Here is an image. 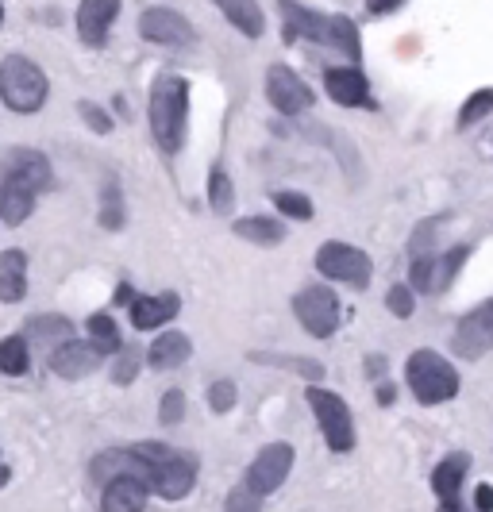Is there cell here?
Returning a JSON list of instances; mask_svg holds the SVG:
<instances>
[{
  "label": "cell",
  "instance_id": "cell-1",
  "mask_svg": "<svg viewBox=\"0 0 493 512\" xmlns=\"http://www.w3.org/2000/svg\"><path fill=\"white\" fill-rule=\"evenodd\" d=\"M282 16H286V35L289 39H309V43H324L332 51H343L347 58H359L363 43H359V27L351 24L347 16H324L312 12L297 0H278Z\"/></svg>",
  "mask_w": 493,
  "mask_h": 512
},
{
  "label": "cell",
  "instance_id": "cell-2",
  "mask_svg": "<svg viewBox=\"0 0 493 512\" xmlns=\"http://www.w3.org/2000/svg\"><path fill=\"white\" fill-rule=\"evenodd\" d=\"M189 120V81L178 74H162L151 85V135L166 154H178L185 143Z\"/></svg>",
  "mask_w": 493,
  "mask_h": 512
},
{
  "label": "cell",
  "instance_id": "cell-3",
  "mask_svg": "<svg viewBox=\"0 0 493 512\" xmlns=\"http://www.w3.org/2000/svg\"><path fill=\"white\" fill-rule=\"evenodd\" d=\"M139 459L151 466V493H158L162 501H182L197 486V459L174 451L166 443H135L131 447Z\"/></svg>",
  "mask_w": 493,
  "mask_h": 512
},
{
  "label": "cell",
  "instance_id": "cell-4",
  "mask_svg": "<svg viewBox=\"0 0 493 512\" xmlns=\"http://www.w3.org/2000/svg\"><path fill=\"white\" fill-rule=\"evenodd\" d=\"M405 382L420 405H443L459 393V370L436 351H413L405 362Z\"/></svg>",
  "mask_w": 493,
  "mask_h": 512
},
{
  "label": "cell",
  "instance_id": "cell-5",
  "mask_svg": "<svg viewBox=\"0 0 493 512\" xmlns=\"http://www.w3.org/2000/svg\"><path fill=\"white\" fill-rule=\"evenodd\" d=\"M47 74L24 58V54H8L0 62V101L12 112H39L47 104Z\"/></svg>",
  "mask_w": 493,
  "mask_h": 512
},
{
  "label": "cell",
  "instance_id": "cell-6",
  "mask_svg": "<svg viewBox=\"0 0 493 512\" xmlns=\"http://www.w3.org/2000/svg\"><path fill=\"white\" fill-rule=\"evenodd\" d=\"M309 409L316 412V424H320V432H324V443L343 455V451H351L355 447V416L347 409V401L339 397V393H328V389H320V385H309Z\"/></svg>",
  "mask_w": 493,
  "mask_h": 512
},
{
  "label": "cell",
  "instance_id": "cell-7",
  "mask_svg": "<svg viewBox=\"0 0 493 512\" xmlns=\"http://www.w3.org/2000/svg\"><path fill=\"white\" fill-rule=\"evenodd\" d=\"M316 270L328 278V282H343L351 285V289H366L370 285V274H374V266H370V255L359 251V247H351V243H324L320 251H316Z\"/></svg>",
  "mask_w": 493,
  "mask_h": 512
},
{
  "label": "cell",
  "instance_id": "cell-8",
  "mask_svg": "<svg viewBox=\"0 0 493 512\" xmlns=\"http://www.w3.org/2000/svg\"><path fill=\"white\" fill-rule=\"evenodd\" d=\"M293 312H297V320H301V328L316 339H328V335H336L339 328V297L328 289V285H309V289H301L297 297H293Z\"/></svg>",
  "mask_w": 493,
  "mask_h": 512
},
{
  "label": "cell",
  "instance_id": "cell-9",
  "mask_svg": "<svg viewBox=\"0 0 493 512\" xmlns=\"http://www.w3.org/2000/svg\"><path fill=\"white\" fill-rule=\"evenodd\" d=\"M470 258V247H455L447 255H420L413 258L409 270V289L416 293H443L447 285L455 282V274L463 270V262Z\"/></svg>",
  "mask_w": 493,
  "mask_h": 512
},
{
  "label": "cell",
  "instance_id": "cell-10",
  "mask_svg": "<svg viewBox=\"0 0 493 512\" xmlns=\"http://www.w3.org/2000/svg\"><path fill=\"white\" fill-rule=\"evenodd\" d=\"M289 470H293V447L289 443H266L251 462V470H247V489L259 493V497H270L274 489H282Z\"/></svg>",
  "mask_w": 493,
  "mask_h": 512
},
{
  "label": "cell",
  "instance_id": "cell-11",
  "mask_svg": "<svg viewBox=\"0 0 493 512\" xmlns=\"http://www.w3.org/2000/svg\"><path fill=\"white\" fill-rule=\"evenodd\" d=\"M451 347L459 359H482L486 351H493V301L478 305L455 324Z\"/></svg>",
  "mask_w": 493,
  "mask_h": 512
},
{
  "label": "cell",
  "instance_id": "cell-12",
  "mask_svg": "<svg viewBox=\"0 0 493 512\" xmlns=\"http://www.w3.org/2000/svg\"><path fill=\"white\" fill-rule=\"evenodd\" d=\"M139 35L147 43H158V47H189L197 39V31L189 27V20L178 16L174 8H147L139 16Z\"/></svg>",
  "mask_w": 493,
  "mask_h": 512
},
{
  "label": "cell",
  "instance_id": "cell-13",
  "mask_svg": "<svg viewBox=\"0 0 493 512\" xmlns=\"http://www.w3.org/2000/svg\"><path fill=\"white\" fill-rule=\"evenodd\" d=\"M266 97L282 116H301L312 104V89L289 66H270L266 70Z\"/></svg>",
  "mask_w": 493,
  "mask_h": 512
},
{
  "label": "cell",
  "instance_id": "cell-14",
  "mask_svg": "<svg viewBox=\"0 0 493 512\" xmlns=\"http://www.w3.org/2000/svg\"><path fill=\"white\" fill-rule=\"evenodd\" d=\"M0 174L4 178H20L24 185H31L35 193H43L51 185V162L43 151H31V147H12L0 162Z\"/></svg>",
  "mask_w": 493,
  "mask_h": 512
},
{
  "label": "cell",
  "instance_id": "cell-15",
  "mask_svg": "<svg viewBox=\"0 0 493 512\" xmlns=\"http://www.w3.org/2000/svg\"><path fill=\"white\" fill-rule=\"evenodd\" d=\"M324 89H328V97L343 108H370V81L363 77V70H355V66H332L328 74H324Z\"/></svg>",
  "mask_w": 493,
  "mask_h": 512
},
{
  "label": "cell",
  "instance_id": "cell-16",
  "mask_svg": "<svg viewBox=\"0 0 493 512\" xmlns=\"http://www.w3.org/2000/svg\"><path fill=\"white\" fill-rule=\"evenodd\" d=\"M97 347L93 343H81V339H66V343H58L51 351V370L58 378H66V382H78L85 374H93L97 370Z\"/></svg>",
  "mask_w": 493,
  "mask_h": 512
},
{
  "label": "cell",
  "instance_id": "cell-17",
  "mask_svg": "<svg viewBox=\"0 0 493 512\" xmlns=\"http://www.w3.org/2000/svg\"><path fill=\"white\" fill-rule=\"evenodd\" d=\"M120 16V0H81L78 8V35L89 47H104L108 27Z\"/></svg>",
  "mask_w": 493,
  "mask_h": 512
},
{
  "label": "cell",
  "instance_id": "cell-18",
  "mask_svg": "<svg viewBox=\"0 0 493 512\" xmlns=\"http://www.w3.org/2000/svg\"><path fill=\"white\" fill-rule=\"evenodd\" d=\"M178 312H182V301H178V293L135 297V301H131V324H135L139 332H155V328H162V324H170Z\"/></svg>",
  "mask_w": 493,
  "mask_h": 512
},
{
  "label": "cell",
  "instance_id": "cell-19",
  "mask_svg": "<svg viewBox=\"0 0 493 512\" xmlns=\"http://www.w3.org/2000/svg\"><path fill=\"white\" fill-rule=\"evenodd\" d=\"M147 497H151V489L139 478H112L101 489V512H143Z\"/></svg>",
  "mask_w": 493,
  "mask_h": 512
},
{
  "label": "cell",
  "instance_id": "cell-20",
  "mask_svg": "<svg viewBox=\"0 0 493 512\" xmlns=\"http://www.w3.org/2000/svg\"><path fill=\"white\" fill-rule=\"evenodd\" d=\"M35 189L24 185L20 178H4L0 174V220L8 224V228H20L27 216H31V208H35Z\"/></svg>",
  "mask_w": 493,
  "mask_h": 512
},
{
  "label": "cell",
  "instance_id": "cell-21",
  "mask_svg": "<svg viewBox=\"0 0 493 512\" xmlns=\"http://www.w3.org/2000/svg\"><path fill=\"white\" fill-rule=\"evenodd\" d=\"M470 470V455L463 451H455V455H447V459L432 470V489H436V497H440V505H451V501H459V489H463V478H467Z\"/></svg>",
  "mask_w": 493,
  "mask_h": 512
},
{
  "label": "cell",
  "instance_id": "cell-22",
  "mask_svg": "<svg viewBox=\"0 0 493 512\" xmlns=\"http://www.w3.org/2000/svg\"><path fill=\"white\" fill-rule=\"evenodd\" d=\"M27 297V255L24 251H4L0 255V301L16 305Z\"/></svg>",
  "mask_w": 493,
  "mask_h": 512
},
{
  "label": "cell",
  "instance_id": "cell-23",
  "mask_svg": "<svg viewBox=\"0 0 493 512\" xmlns=\"http://www.w3.org/2000/svg\"><path fill=\"white\" fill-rule=\"evenodd\" d=\"M189 355H193L189 335L166 332V335H155V343H151V351H147V362H151L155 370H174V366H182Z\"/></svg>",
  "mask_w": 493,
  "mask_h": 512
},
{
  "label": "cell",
  "instance_id": "cell-24",
  "mask_svg": "<svg viewBox=\"0 0 493 512\" xmlns=\"http://www.w3.org/2000/svg\"><path fill=\"white\" fill-rule=\"evenodd\" d=\"M228 20H232L235 31H243L247 39H259L266 31V16H262L259 0H212Z\"/></svg>",
  "mask_w": 493,
  "mask_h": 512
},
{
  "label": "cell",
  "instance_id": "cell-25",
  "mask_svg": "<svg viewBox=\"0 0 493 512\" xmlns=\"http://www.w3.org/2000/svg\"><path fill=\"white\" fill-rule=\"evenodd\" d=\"M232 231L239 239H247V243H259V247H278V243L286 239L282 220H274V216H247V220H235Z\"/></svg>",
  "mask_w": 493,
  "mask_h": 512
},
{
  "label": "cell",
  "instance_id": "cell-26",
  "mask_svg": "<svg viewBox=\"0 0 493 512\" xmlns=\"http://www.w3.org/2000/svg\"><path fill=\"white\" fill-rule=\"evenodd\" d=\"M89 343L97 347V355H120L124 351V339L116 332V320L108 316V312H97V316H89Z\"/></svg>",
  "mask_w": 493,
  "mask_h": 512
},
{
  "label": "cell",
  "instance_id": "cell-27",
  "mask_svg": "<svg viewBox=\"0 0 493 512\" xmlns=\"http://www.w3.org/2000/svg\"><path fill=\"white\" fill-rule=\"evenodd\" d=\"M27 335L39 343H66V339H74V324L66 316H35L27 324Z\"/></svg>",
  "mask_w": 493,
  "mask_h": 512
},
{
  "label": "cell",
  "instance_id": "cell-28",
  "mask_svg": "<svg viewBox=\"0 0 493 512\" xmlns=\"http://www.w3.org/2000/svg\"><path fill=\"white\" fill-rule=\"evenodd\" d=\"M208 205H212L216 216H228L235 208L232 181H228V174H224L220 166H212V174H208Z\"/></svg>",
  "mask_w": 493,
  "mask_h": 512
},
{
  "label": "cell",
  "instance_id": "cell-29",
  "mask_svg": "<svg viewBox=\"0 0 493 512\" xmlns=\"http://www.w3.org/2000/svg\"><path fill=\"white\" fill-rule=\"evenodd\" d=\"M0 370L12 374V378H20V374L27 370V339L24 335H8V339L0 343Z\"/></svg>",
  "mask_w": 493,
  "mask_h": 512
},
{
  "label": "cell",
  "instance_id": "cell-30",
  "mask_svg": "<svg viewBox=\"0 0 493 512\" xmlns=\"http://www.w3.org/2000/svg\"><path fill=\"white\" fill-rule=\"evenodd\" d=\"M270 201L278 212H286L289 220H312V201L305 193H293V189H278V193H270Z\"/></svg>",
  "mask_w": 493,
  "mask_h": 512
},
{
  "label": "cell",
  "instance_id": "cell-31",
  "mask_svg": "<svg viewBox=\"0 0 493 512\" xmlns=\"http://www.w3.org/2000/svg\"><path fill=\"white\" fill-rule=\"evenodd\" d=\"M101 228H108V231L124 228V201H120V189H116V181H108V185H104Z\"/></svg>",
  "mask_w": 493,
  "mask_h": 512
},
{
  "label": "cell",
  "instance_id": "cell-32",
  "mask_svg": "<svg viewBox=\"0 0 493 512\" xmlns=\"http://www.w3.org/2000/svg\"><path fill=\"white\" fill-rule=\"evenodd\" d=\"M490 112H493V89H478V93L459 108V128L478 124V120H482V116H490Z\"/></svg>",
  "mask_w": 493,
  "mask_h": 512
},
{
  "label": "cell",
  "instance_id": "cell-33",
  "mask_svg": "<svg viewBox=\"0 0 493 512\" xmlns=\"http://www.w3.org/2000/svg\"><path fill=\"white\" fill-rule=\"evenodd\" d=\"M185 416V393L182 389H170L166 397H162V405H158V420L170 428V424H178Z\"/></svg>",
  "mask_w": 493,
  "mask_h": 512
},
{
  "label": "cell",
  "instance_id": "cell-34",
  "mask_svg": "<svg viewBox=\"0 0 493 512\" xmlns=\"http://www.w3.org/2000/svg\"><path fill=\"white\" fill-rule=\"evenodd\" d=\"M224 512H262V497H259V493H251L247 486H239V489H232V493H228Z\"/></svg>",
  "mask_w": 493,
  "mask_h": 512
},
{
  "label": "cell",
  "instance_id": "cell-35",
  "mask_svg": "<svg viewBox=\"0 0 493 512\" xmlns=\"http://www.w3.org/2000/svg\"><path fill=\"white\" fill-rule=\"evenodd\" d=\"M413 289L409 285H393L390 293H386V308H390L393 316H401V320H409L413 316Z\"/></svg>",
  "mask_w": 493,
  "mask_h": 512
},
{
  "label": "cell",
  "instance_id": "cell-36",
  "mask_svg": "<svg viewBox=\"0 0 493 512\" xmlns=\"http://www.w3.org/2000/svg\"><path fill=\"white\" fill-rule=\"evenodd\" d=\"M135 370H139V355H135V347H124V351L116 355V366H112V382L128 385L131 378H135Z\"/></svg>",
  "mask_w": 493,
  "mask_h": 512
},
{
  "label": "cell",
  "instance_id": "cell-37",
  "mask_svg": "<svg viewBox=\"0 0 493 512\" xmlns=\"http://www.w3.org/2000/svg\"><path fill=\"white\" fill-rule=\"evenodd\" d=\"M232 405H235V382L208 385V409H212V412H228Z\"/></svg>",
  "mask_w": 493,
  "mask_h": 512
},
{
  "label": "cell",
  "instance_id": "cell-38",
  "mask_svg": "<svg viewBox=\"0 0 493 512\" xmlns=\"http://www.w3.org/2000/svg\"><path fill=\"white\" fill-rule=\"evenodd\" d=\"M78 112L85 116V124H89L93 131H101V135H108V131H112V120H108V112H104V108H97V104L81 101Z\"/></svg>",
  "mask_w": 493,
  "mask_h": 512
},
{
  "label": "cell",
  "instance_id": "cell-39",
  "mask_svg": "<svg viewBox=\"0 0 493 512\" xmlns=\"http://www.w3.org/2000/svg\"><path fill=\"white\" fill-rule=\"evenodd\" d=\"M474 509H478V512H493V486H490V482L474 489Z\"/></svg>",
  "mask_w": 493,
  "mask_h": 512
},
{
  "label": "cell",
  "instance_id": "cell-40",
  "mask_svg": "<svg viewBox=\"0 0 493 512\" xmlns=\"http://www.w3.org/2000/svg\"><path fill=\"white\" fill-rule=\"evenodd\" d=\"M405 0H366V12L370 16H386V12H393V8H401Z\"/></svg>",
  "mask_w": 493,
  "mask_h": 512
},
{
  "label": "cell",
  "instance_id": "cell-41",
  "mask_svg": "<svg viewBox=\"0 0 493 512\" xmlns=\"http://www.w3.org/2000/svg\"><path fill=\"white\" fill-rule=\"evenodd\" d=\"M131 301H135L131 285H120V289H116V305H128V308H131Z\"/></svg>",
  "mask_w": 493,
  "mask_h": 512
},
{
  "label": "cell",
  "instance_id": "cell-42",
  "mask_svg": "<svg viewBox=\"0 0 493 512\" xmlns=\"http://www.w3.org/2000/svg\"><path fill=\"white\" fill-rule=\"evenodd\" d=\"M393 397H397L393 385H382V389H378V405H393Z\"/></svg>",
  "mask_w": 493,
  "mask_h": 512
},
{
  "label": "cell",
  "instance_id": "cell-43",
  "mask_svg": "<svg viewBox=\"0 0 493 512\" xmlns=\"http://www.w3.org/2000/svg\"><path fill=\"white\" fill-rule=\"evenodd\" d=\"M4 482H8V466L0 462V486H4Z\"/></svg>",
  "mask_w": 493,
  "mask_h": 512
},
{
  "label": "cell",
  "instance_id": "cell-44",
  "mask_svg": "<svg viewBox=\"0 0 493 512\" xmlns=\"http://www.w3.org/2000/svg\"><path fill=\"white\" fill-rule=\"evenodd\" d=\"M0 24H4V4H0Z\"/></svg>",
  "mask_w": 493,
  "mask_h": 512
}]
</instances>
